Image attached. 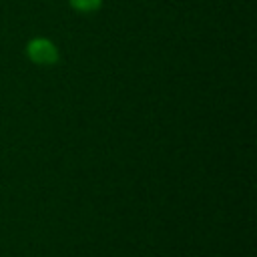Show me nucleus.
<instances>
[{"mask_svg":"<svg viewBox=\"0 0 257 257\" xmlns=\"http://www.w3.org/2000/svg\"><path fill=\"white\" fill-rule=\"evenodd\" d=\"M26 56L34 62V64H40V66H50L58 60V48L52 40L48 38H32L28 44H26Z\"/></svg>","mask_w":257,"mask_h":257,"instance_id":"obj_1","label":"nucleus"},{"mask_svg":"<svg viewBox=\"0 0 257 257\" xmlns=\"http://www.w3.org/2000/svg\"><path fill=\"white\" fill-rule=\"evenodd\" d=\"M76 12H96L102 6V0H68Z\"/></svg>","mask_w":257,"mask_h":257,"instance_id":"obj_2","label":"nucleus"}]
</instances>
